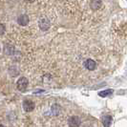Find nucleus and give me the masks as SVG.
<instances>
[{
  "mask_svg": "<svg viewBox=\"0 0 127 127\" xmlns=\"http://www.w3.org/2000/svg\"><path fill=\"white\" fill-rule=\"evenodd\" d=\"M30 22V18L27 14H21L17 18V23L20 26H27Z\"/></svg>",
  "mask_w": 127,
  "mask_h": 127,
  "instance_id": "nucleus-6",
  "label": "nucleus"
},
{
  "mask_svg": "<svg viewBox=\"0 0 127 127\" xmlns=\"http://www.w3.org/2000/svg\"><path fill=\"white\" fill-rule=\"evenodd\" d=\"M112 93H113V90L107 89V90H104V91L99 92V93H98V95H100V96H102V97H106V96H108V95H111Z\"/></svg>",
  "mask_w": 127,
  "mask_h": 127,
  "instance_id": "nucleus-9",
  "label": "nucleus"
},
{
  "mask_svg": "<svg viewBox=\"0 0 127 127\" xmlns=\"http://www.w3.org/2000/svg\"><path fill=\"white\" fill-rule=\"evenodd\" d=\"M68 124H69L70 127H79V125H80V120L76 116L70 117L69 120H68Z\"/></svg>",
  "mask_w": 127,
  "mask_h": 127,
  "instance_id": "nucleus-4",
  "label": "nucleus"
},
{
  "mask_svg": "<svg viewBox=\"0 0 127 127\" xmlns=\"http://www.w3.org/2000/svg\"><path fill=\"white\" fill-rule=\"evenodd\" d=\"M29 1H33V0H29Z\"/></svg>",
  "mask_w": 127,
  "mask_h": 127,
  "instance_id": "nucleus-12",
  "label": "nucleus"
},
{
  "mask_svg": "<svg viewBox=\"0 0 127 127\" xmlns=\"http://www.w3.org/2000/svg\"><path fill=\"white\" fill-rule=\"evenodd\" d=\"M111 122H112V118H111V116H104L103 118H102V124H103V126L104 127H110L111 125Z\"/></svg>",
  "mask_w": 127,
  "mask_h": 127,
  "instance_id": "nucleus-8",
  "label": "nucleus"
},
{
  "mask_svg": "<svg viewBox=\"0 0 127 127\" xmlns=\"http://www.w3.org/2000/svg\"><path fill=\"white\" fill-rule=\"evenodd\" d=\"M5 26L3 25V24H0V35H2L4 32H5Z\"/></svg>",
  "mask_w": 127,
  "mask_h": 127,
  "instance_id": "nucleus-10",
  "label": "nucleus"
},
{
  "mask_svg": "<svg viewBox=\"0 0 127 127\" xmlns=\"http://www.w3.org/2000/svg\"><path fill=\"white\" fill-rule=\"evenodd\" d=\"M84 67L89 71H94L96 68V62L95 60L91 59V58H88L84 61Z\"/></svg>",
  "mask_w": 127,
  "mask_h": 127,
  "instance_id": "nucleus-3",
  "label": "nucleus"
},
{
  "mask_svg": "<svg viewBox=\"0 0 127 127\" xmlns=\"http://www.w3.org/2000/svg\"><path fill=\"white\" fill-rule=\"evenodd\" d=\"M23 109L25 112H32L34 109V103L30 99H25L23 101Z\"/></svg>",
  "mask_w": 127,
  "mask_h": 127,
  "instance_id": "nucleus-5",
  "label": "nucleus"
},
{
  "mask_svg": "<svg viewBox=\"0 0 127 127\" xmlns=\"http://www.w3.org/2000/svg\"><path fill=\"white\" fill-rule=\"evenodd\" d=\"M0 127H5L4 125H2V124H0Z\"/></svg>",
  "mask_w": 127,
  "mask_h": 127,
  "instance_id": "nucleus-11",
  "label": "nucleus"
},
{
  "mask_svg": "<svg viewBox=\"0 0 127 127\" xmlns=\"http://www.w3.org/2000/svg\"><path fill=\"white\" fill-rule=\"evenodd\" d=\"M102 5L101 0H91V3H90V6L93 10H98Z\"/></svg>",
  "mask_w": 127,
  "mask_h": 127,
  "instance_id": "nucleus-7",
  "label": "nucleus"
},
{
  "mask_svg": "<svg viewBox=\"0 0 127 127\" xmlns=\"http://www.w3.org/2000/svg\"><path fill=\"white\" fill-rule=\"evenodd\" d=\"M28 84H29V81H28V79L26 77H20L18 79V81H17V83H16V87H17V89L19 91L23 92V91H25L27 89Z\"/></svg>",
  "mask_w": 127,
  "mask_h": 127,
  "instance_id": "nucleus-1",
  "label": "nucleus"
},
{
  "mask_svg": "<svg viewBox=\"0 0 127 127\" xmlns=\"http://www.w3.org/2000/svg\"><path fill=\"white\" fill-rule=\"evenodd\" d=\"M38 26H39L40 30H42V31H47V30L50 28V26H51L50 20L48 18H46V17H43V18H41L39 20Z\"/></svg>",
  "mask_w": 127,
  "mask_h": 127,
  "instance_id": "nucleus-2",
  "label": "nucleus"
},
{
  "mask_svg": "<svg viewBox=\"0 0 127 127\" xmlns=\"http://www.w3.org/2000/svg\"><path fill=\"white\" fill-rule=\"evenodd\" d=\"M0 50H1V48H0Z\"/></svg>",
  "mask_w": 127,
  "mask_h": 127,
  "instance_id": "nucleus-13",
  "label": "nucleus"
}]
</instances>
